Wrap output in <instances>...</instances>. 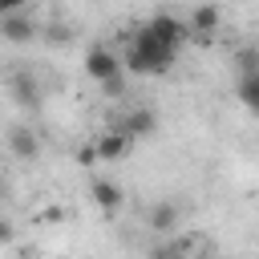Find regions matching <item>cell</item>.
<instances>
[{"instance_id": "6da1fadb", "label": "cell", "mask_w": 259, "mask_h": 259, "mask_svg": "<svg viewBox=\"0 0 259 259\" xmlns=\"http://www.w3.org/2000/svg\"><path fill=\"white\" fill-rule=\"evenodd\" d=\"M174 57H178V49H170L158 36H150L146 28H138L130 36V53H125L121 69H130V73H166L174 65Z\"/></svg>"}, {"instance_id": "7a4b0ae2", "label": "cell", "mask_w": 259, "mask_h": 259, "mask_svg": "<svg viewBox=\"0 0 259 259\" xmlns=\"http://www.w3.org/2000/svg\"><path fill=\"white\" fill-rule=\"evenodd\" d=\"M146 32H150V36H158L162 45H170V49H178V45L190 36L186 20H178V16H170V12H154V20L146 24Z\"/></svg>"}, {"instance_id": "3957f363", "label": "cell", "mask_w": 259, "mask_h": 259, "mask_svg": "<svg viewBox=\"0 0 259 259\" xmlns=\"http://www.w3.org/2000/svg\"><path fill=\"white\" fill-rule=\"evenodd\" d=\"M85 73H89L97 85H105L109 77H117V73H125V69H121V61H117L105 45H93V49L85 53Z\"/></svg>"}, {"instance_id": "277c9868", "label": "cell", "mask_w": 259, "mask_h": 259, "mask_svg": "<svg viewBox=\"0 0 259 259\" xmlns=\"http://www.w3.org/2000/svg\"><path fill=\"white\" fill-rule=\"evenodd\" d=\"M130 146H134V142H130L121 130H105V134L93 142V154H97V162H117Z\"/></svg>"}, {"instance_id": "5b68a950", "label": "cell", "mask_w": 259, "mask_h": 259, "mask_svg": "<svg viewBox=\"0 0 259 259\" xmlns=\"http://www.w3.org/2000/svg\"><path fill=\"white\" fill-rule=\"evenodd\" d=\"M158 130V113L154 109H130L125 113V121H121V134L134 142V138H150Z\"/></svg>"}, {"instance_id": "8992f818", "label": "cell", "mask_w": 259, "mask_h": 259, "mask_svg": "<svg viewBox=\"0 0 259 259\" xmlns=\"http://www.w3.org/2000/svg\"><path fill=\"white\" fill-rule=\"evenodd\" d=\"M0 32H4L8 40L24 45V40H32V36H36V24H32V16H24V12H12V16H4V20H0Z\"/></svg>"}, {"instance_id": "52a82bcc", "label": "cell", "mask_w": 259, "mask_h": 259, "mask_svg": "<svg viewBox=\"0 0 259 259\" xmlns=\"http://www.w3.org/2000/svg\"><path fill=\"white\" fill-rule=\"evenodd\" d=\"M89 194H93V202H97L105 214H113V210L121 206V186H117V182H109V178H93Z\"/></svg>"}, {"instance_id": "ba28073f", "label": "cell", "mask_w": 259, "mask_h": 259, "mask_svg": "<svg viewBox=\"0 0 259 259\" xmlns=\"http://www.w3.org/2000/svg\"><path fill=\"white\" fill-rule=\"evenodd\" d=\"M8 146H12V154H16V158H36V154H40L36 134H32V130H24V125H16V130L8 134Z\"/></svg>"}, {"instance_id": "9c48e42d", "label": "cell", "mask_w": 259, "mask_h": 259, "mask_svg": "<svg viewBox=\"0 0 259 259\" xmlns=\"http://www.w3.org/2000/svg\"><path fill=\"white\" fill-rule=\"evenodd\" d=\"M174 227H178V206H174V202H158V206L150 210V231L170 235Z\"/></svg>"}, {"instance_id": "30bf717a", "label": "cell", "mask_w": 259, "mask_h": 259, "mask_svg": "<svg viewBox=\"0 0 259 259\" xmlns=\"http://www.w3.org/2000/svg\"><path fill=\"white\" fill-rule=\"evenodd\" d=\"M12 93H16L20 105H36V101H40V89H36L32 73H16V77H12Z\"/></svg>"}, {"instance_id": "8fae6325", "label": "cell", "mask_w": 259, "mask_h": 259, "mask_svg": "<svg viewBox=\"0 0 259 259\" xmlns=\"http://www.w3.org/2000/svg\"><path fill=\"white\" fill-rule=\"evenodd\" d=\"M219 16H223L219 8H194V16H190L186 28H190V32H210V28L219 24Z\"/></svg>"}, {"instance_id": "7c38bea8", "label": "cell", "mask_w": 259, "mask_h": 259, "mask_svg": "<svg viewBox=\"0 0 259 259\" xmlns=\"http://www.w3.org/2000/svg\"><path fill=\"white\" fill-rule=\"evenodd\" d=\"M239 101H243L247 109L259 105V77H243V81H239Z\"/></svg>"}, {"instance_id": "4fadbf2b", "label": "cell", "mask_w": 259, "mask_h": 259, "mask_svg": "<svg viewBox=\"0 0 259 259\" xmlns=\"http://www.w3.org/2000/svg\"><path fill=\"white\" fill-rule=\"evenodd\" d=\"M150 259H182V247H178V243H162V247H150Z\"/></svg>"}, {"instance_id": "5bb4252c", "label": "cell", "mask_w": 259, "mask_h": 259, "mask_svg": "<svg viewBox=\"0 0 259 259\" xmlns=\"http://www.w3.org/2000/svg\"><path fill=\"white\" fill-rule=\"evenodd\" d=\"M101 89H105V93H109V97H117V93H121V89H125V73H117V77H109V81H105V85H101Z\"/></svg>"}, {"instance_id": "9a60e30c", "label": "cell", "mask_w": 259, "mask_h": 259, "mask_svg": "<svg viewBox=\"0 0 259 259\" xmlns=\"http://www.w3.org/2000/svg\"><path fill=\"white\" fill-rule=\"evenodd\" d=\"M77 162H81V166H93V162H97V154H93V142L77 150Z\"/></svg>"}, {"instance_id": "2e32d148", "label": "cell", "mask_w": 259, "mask_h": 259, "mask_svg": "<svg viewBox=\"0 0 259 259\" xmlns=\"http://www.w3.org/2000/svg\"><path fill=\"white\" fill-rule=\"evenodd\" d=\"M12 235H16V231H12V223H8V219H0V243H12Z\"/></svg>"}, {"instance_id": "e0dca14e", "label": "cell", "mask_w": 259, "mask_h": 259, "mask_svg": "<svg viewBox=\"0 0 259 259\" xmlns=\"http://www.w3.org/2000/svg\"><path fill=\"white\" fill-rule=\"evenodd\" d=\"M0 194H4V178H0Z\"/></svg>"}]
</instances>
